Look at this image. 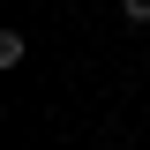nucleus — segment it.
Here are the masks:
<instances>
[{"label": "nucleus", "instance_id": "obj_1", "mask_svg": "<svg viewBox=\"0 0 150 150\" xmlns=\"http://www.w3.org/2000/svg\"><path fill=\"white\" fill-rule=\"evenodd\" d=\"M128 15H135V23H150V0H128Z\"/></svg>", "mask_w": 150, "mask_h": 150}]
</instances>
